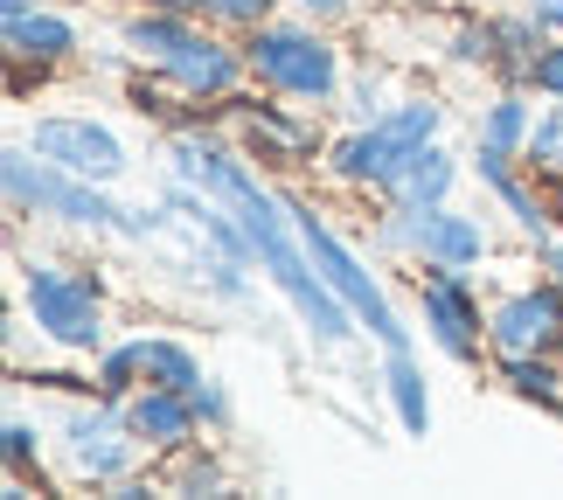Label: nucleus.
Returning a JSON list of instances; mask_svg holds the SVG:
<instances>
[{
    "label": "nucleus",
    "instance_id": "nucleus-1",
    "mask_svg": "<svg viewBox=\"0 0 563 500\" xmlns=\"http://www.w3.org/2000/svg\"><path fill=\"white\" fill-rule=\"evenodd\" d=\"M161 146H167L161 167L175 174V181L216 195V202H223L236 223H244L251 257H257V278H265V286L292 307L307 347H320V355H341V347H355V341H362L355 313L341 307L334 286L320 278L307 236H299V223H292V209H286V195H278L272 174L257 167L230 133H167Z\"/></svg>",
    "mask_w": 563,
    "mask_h": 500
},
{
    "label": "nucleus",
    "instance_id": "nucleus-2",
    "mask_svg": "<svg viewBox=\"0 0 563 500\" xmlns=\"http://www.w3.org/2000/svg\"><path fill=\"white\" fill-rule=\"evenodd\" d=\"M14 257V320L35 327V341L63 362H91L112 341V286L91 257H56V251H21L8 236Z\"/></svg>",
    "mask_w": 563,
    "mask_h": 500
},
{
    "label": "nucleus",
    "instance_id": "nucleus-3",
    "mask_svg": "<svg viewBox=\"0 0 563 500\" xmlns=\"http://www.w3.org/2000/svg\"><path fill=\"white\" fill-rule=\"evenodd\" d=\"M278 195H286L292 223H299V236H307V251H313L320 278H328L334 299L355 313L362 341H376L383 355H389V347H418V327H410V320L397 313V292H389V278L376 271V257L362 251V236H355V230H341L320 202H307V188H299V181H278Z\"/></svg>",
    "mask_w": 563,
    "mask_h": 500
},
{
    "label": "nucleus",
    "instance_id": "nucleus-4",
    "mask_svg": "<svg viewBox=\"0 0 563 500\" xmlns=\"http://www.w3.org/2000/svg\"><path fill=\"white\" fill-rule=\"evenodd\" d=\"M244 63H251L257 91L292 98V104H307V112H334L341 84L355 70V49L341 42V29H328V21L278 8L272 21H257L244 35Z\"/></svg>",
    "mask_w": 563,
    "mask_h": 500
},
{
    "label": "nucleus",
    "instance_id": "nucleus-5",
    "mask_svg": "<svg viewBox=\"0 0 563 500\" xmlns=\"http://www.w3.org/2000/svg\"><path fill=\"white\" fill-rule=\"evenodd\" d=\"M362 251L376 265H460V271H481L501 236H494V215L487 209H460V202H439V209H397V202H369L362 215Z\"/></svg>",
    "mask_w": 563,
    "mask_h": 500
},
{
    "label": "nucleus",
    "instance_id": "nucleus-6",
    "mask_svg": "<svg viewBox=\"0 0 563 500\" xmlns=\"http://www.w3.org/2000/svg\"><path fill=\"white\" fill-rule=\"evenodd\" d=\"M0 195H8L14 223H49V230H70V236H112L119 209H125L104 181H84V174L42 160L21 133L0 154Z\"/></svg>",
    "mask_w": 563,
    "mask_h": 500
},
{
    "label": "nucleus",
    "instance_id": "nucleus-7",
    "mask_svg": "<svg viewBox=\"0 0 563 500\" xmlns=\"http://www.w3.org/2000/svg\"><path fill=\"white\" fill-rule=\"evenodd\" d=\"M49 452H56V480L63 487H119L125 473H140L146 466V452L140 438L125 431V410L119 403H104V397H63L49 410Z\"/></svg>",
    "mask_w": 563,
    "mask_h": 500
},
{
    "label": "nucleus",
    "instance_id": "nucleus-8",
    "mask_svg": "<svg viewBox=\"0 0 563 500\" xmlns=\"http://www.w3.org/2000/svg\"><path fill=\"white\" fill-rule=\"evenodd\" d=\"M410 313L424 327V347L445 355L452 368H487V286L460 265H410Z\"/></svg>",
    "mask_w": 563,
    "mask_h": 500
},
{
    "label": "nucleus",
    "instance_id": "nucleus-9",
    "mask_svg": "<svg viewBox=\"0 0 563 500\" xmlns=\"http://www.w3.org/2000/svg\"><path fill=\"white\" fill-rule=\"evenodd\" d=\"M320 119L328 112H307V104H292V98H272V91H257V84H244V91L230 98V140L244 146L272 181H299L307 167H320V154H328V140H334Z\"/></svg>",
    "mask_w": 563,
    "mask_h": 500
},
{
    "label": "nucleus",
    "instance_id": "nucleus-10",
    "mask_svg": "<svg viewBox=\"0 0 563 500\" xmlns=\"http://www.w3.org/2000/svg\"><path fill=\"white\" fill-rule=\"evenodd\" d=\"M21 140H29L42 160L70 167V174H84V181H104V188H119L125 174L140 167L133 140H125L104 112H84V104H49V112H35L29 125H21Z\"/></svg>",
    "mask_w": 563,
    "mask_h": 500
},
{
    "label": "nucleus",
    "instance_id": "nucleus-11",
    "mask_svg": "<svg viewBox=\"0 0 563 500\" xmlns=\"http://www.w3.org/2000/svg\"><path fill=\"white\" fill-rule=\"evenodd\" d=\"M487 341L494 355H563V286L550 271L487 286Z\"/></svg>",
    "mask_w": 563,
    "mask_h": 500
},
{
    "label": "nucleus",
    "instance_id": "nucleus-12",
    "mask_svg": "<svg viewBox=\"0 0 563 500\" xmlns=\"http://www.w3.org/2000/svg\"><path fill=\"white\" fill-rule=\"evenodd\" d=\"M404 160H410V146L376 119V125H341V133L328 140V154H320L313 174H320V181H328L334 195H355V202H383Z\"/></svg>",
    "mask_w": 563,
    "mask_h": 500
},
{
    "label": "nucleus",
    "instance_id": "nucleus-13",
    "mask_svg": "<svg viewBox=\"0 0 563 500\" xmlns=\"http://www.w3.org/2000/svg\"><path fill=\"white\" fill-rule=\"evenodd\" d=\"M125 410V431L140 438L146 459H167V452H181L202 438V410H195L188 389H161V382H140L133 397L119 403Z\"/></svg>",
    "mask_w": 563,
    "mask_h": 500
},
{
    "label": "nucleus",
    "instance_id": "nucleus-14",
    "mask_svg": "<svg viewBox=\"0 0 563 500\" xmlns=\"http://www.w3.org/2000/svg\"><path fill=\"white\" fill-rule=\"evenodd\" d=\"M466 181H473V160L452 140H431V146H418V154L397 167V181H389L383 202H397V209H439V202H460Z\"/></svg>",
    "mask_w": 563,
    "mask_h": 500
},
{
    "label": "nucleus",
    "instance_id": "nucleus-15",
    "mask_svg": "<svg viewBox=\"0 0 563 500\" xmlns=\"http://www.w3.org/2000/svg\"><path fill=\"white\" fill-rule=\"evenodd\" d=\"M543 98L529 84H487V98L466 112V146H494V154H522L529 160V133Z\"/></svg>",
    "mask_w": 563,
    "mask_h": 500
},
{
    "label": "nucleus",
    "instance_id": "nucleus-16",
    "mask_svg": "<svg viewBox=\"0 0 563 500\" xmlns=\"http://www.w3.org/2000/svg\"><path fill=\"white\" fill-rule=\"evenodd\" d=\"M0 42L21 49V56L56 63V70H77V63H84V21H77V8H63V0H35V14L8 21Z\"/></svg>",
    "mask_w": 563,
    "mask_h": 500
},
{
    "label": "nucleus",
    "instance_id": "nucleus-17",
    "mask_svg": "<svg viewBox=\"0 0 563 500\" xmlns=\"http://www.w3.org/2000/svg\"><path fill=\"white\" fill-rule=\"evenodd\" d=\"M494 63H501V35H494V14L460 8L452 29L439 35V70L452 84H494Z\"/></svg>",
    "mask_w": 563,
    "mask_h": 500
},
{
    "label": "nucleus",
    "instance_id": "nucleus-18",
    "mask_svg": "<svg viewBox=\"0 0 563 500\" xmlns=\"http://www.w3.org/2000/svg\"><path fill=\"white\" fill-rule=\"evenodd\" d=\"M383 403H389V418H397L404 438H431L439 403H431V376H424L418 347H389L383 355Z\"/></svg>",
    "mask_w": 563,
    "mask_h": 500
},
{
    "label": "nucleus",
    "instance_id": "nucleus-19",
    "mask_svg": "<svg viewBox=\"0 0 563 500\" xmlns=\"http://www.w3.org/2000/svg\"><path fill=\"white\" fill-rule=\"evenodd\" d=\"M161 473V487L167 493H195V500H216V493H230L236 487V466H230V452L216 445V431H202L195 445L181 452H167V459H154Z\"/></svg>",
    "mask_w": 563,
    "mask_h": 500
},
{
    "label": "nucleus",
    "instance_id": "nucleus-20",
    "mask_svg": "<svg viewBox=\"0 0 563 500\" xmlns=\"http://www.w3.org/2000/svg\"><path fill=\"white\" fill-rule=\"evenodd\" d=\"M487 376L501 397L543 410V418H563V355H494Z\"/></svg>",
    "mask_w": 563,
    "mask_h": 500
},
{
    "label": "nucleus",
    "instance_id": "nucleus-21",
    "mask_svg": "<svg viewBox=\"0 0 563 500\" xmlns=\"http://www.w3.org/2000/svg\"><path fill=\"white\" fill-rule=\"evenodd\" d=\"M383 125L397 133L410 154L418 146H431V140H452V98L439 91V84H424V77H410L397 98H389V112H383Z\"/></svg>",
    "mask_w": 563,
    "mask_h": 500
},
{
    "label": "nucleus",
    "instance_id": "nucleus-22",
    "mask_svg": "<svg viewBox=\"0 0 563 500\" xmlns=\"http://www.w3.org/2000/svg\"><path fill=\"white\" fill-rule=\"evenodd\" d=\"M397 91H404V70L362 49V56H355V70H349V84H341L334 119H341V125H376V119L389 112V98H397Z\"/></svg>",
    "mask_w": 563,
    "mask_h": 500
},
{
    "label": "nucleus",
    "instance_id": "nucleus-23",
    "mask_svg": "<svg viewBox=\"0 0 563 500\" xmlns=\"http://www.w3.org/2000/svg\"><path fill=\"white\" fill-rule=\"evenodd\" d=\"M494 35H501V63H494V84H529V63H536V49L550 42V29L522 8V0H515V8H494Z\"/></svg>",
    "mask_w": 563,
    "mask_h": 500
},
{
    "label": "nucleus",
    "instance_id": "nucleus-24",
    "mask_svg": "<svg viewBox=\"0 0 563 500\" xmlns=\"http://www.w3.org/2000/svg\"><path fill=\"white\" fill-rule=\"evenodd\" d=\"M140 355H146V382H161V389H195V382L209 376V368H202V347H195L188 334H175V327L140 334Z\"/></svg>",
    "mask_w": 563,
    "mask_h": 500
},
{
    "label": "nucleus",
    "instance_id": "nucleus-25",
    "mask_svg": "<svg viewBox=\"0 0 563 500\" xmlns=\"http://www.w3.org/2000/svg\"><path fill=\"white\" fill-rule=\"evenodd\" d=\"M146 382V355H140V334H112L91 355V397H104V403H125L133 389Z\"/></svg>",
    "mask_w": 563,
    "mask_h": 500
},
{
    "label": "nucleus",
    "instance_id": "nucleus-26",
    "mask_svg": "<svg viewBox=\"0 0 563 500\" xmlns=\"http://www.w3.org/2000/svg\"><path fill=\"white\" fill-rule=\"evenodd\" d=\"M0 63H8V104H35V98H49V84L63 77L56 63L21 56V49H0Z\"/></svg>",
    "mask_w": 563,
    "mask_h": 500
},
{
    "label": "nucleus",
    "instance_id": "nucleus-27",
    "mask_svg": "<svg viewBox=\"0 0 563 500\" xmlns=\"http://www.w3.org/2000/svg\"><path fill=\"white\" fill-rule=\"evenodd\" d=\"M188 397H195V410H202V431H216V438H230V431H236V397H230V382L216 376V368L188 389Z\"/></svg>",
    "mask_w": 563,
    "mask_h": 500
},
{
    "label": "nucleus",
    "instance_id": "nucleus-28",
    "mask_svg": "<svg viewBox=\"0 0 563 500\" xmlns=\"http://www.w3.org/2000/svg\"><path fill=\"white\" fill-rule=\"evenodd\" d=\"M286 0H209V21L216 29H230V35H251L257 21H272Z\"/></svg>",
    "mask_w": 563,
    "mask_h": 500
},
{
    "label": "nucleus",
    "instance_id": "nucleus-29",
    "mask_svg": "<svg viewBox=\"0 0 563 500\" xmlns=\"http://www.w3.org/2000/svg\"><path fill=\"white\" fill-rule=\"evenodd\" d=\"M529 91L543 98V104H563V35H550L543 49H536V63H529Z\"/></svg>",
    "mask_w": 563,
    "mask_h": 500
},
{
    "label": "nucleus",
    "instance_id": "nucleus-30",
    "mask_svg": "<svg viewBox=\"0 0 563 500\" xmlns=\"http://www.w3.org/2000/svg\"><path fill=\"white\" fill-rule=\"evenodd\" d=\"M529 167H563V104H543V112H536Z\"/></svg>",
    "mask_w": 563,
    "mask_h": 500
},
{
    "label": "nucleus",
    "instance_id": "nucleus-31",
    "mask_svg": "<svg viewBox=\"0 0 563 500\" xmlns=\"http://www.w3.org/2000/svg\"><path fill=\"white\" fill-rule=\"evenodd\" d=\"M292 14H313V21H328V29H355L362 14L376 8V0H286Z\"/></svg>",
    "mask_w": 563,
    "mask_h": 500
},
{
    "label": "nucleus",
    "instance_id": "nucleus-32",
    "mask_svg": "<svg viewBox=\"0 0 563 500\" xmlns=\"http://www.w3.org/2000/svg\"><path fill=\"white\" fill-rule=\"evenodd\" d=\"M529 257H536V271H550V278H556V286H563V230L550 236V244H536Z\"/></svg>",
    "mask_w": 563,
    "mask_h": 500
},
{
    "label": "nucleus",
    "instance_id": "nucleus-33",
    "mask_svg": "<svg viewBox=\"0 0 563 500\" xmlns=\"http://www.w3.org/2000/svg\"><path fill=\"white\" fill-rule=\"evenodd\" d=\"M522 8H529L536 21H543L550 35H563V0H522Z\"/></svg>",
    "mask_w": 563,
    "mask_h": 500
},
{
    "label": "nucleus",
    "instance_id": "nucleus-34",
    "mask_svg": "<svg viewBox=\"0 0 563 500\" xmlns=\"http://www.w3.org/2000/svg\"><path fill=\"white\" fill-rule=\"evenodd\" d=\"M146 8H167V14H188V21H209V0H146Z\"/></svg>",
    "mask_w": 563,
    "mask_h": 500
},
{
    "label": "nucleus",
    "instance_id": "nucleus-35",
    "mask_svg": "<svg viewBox=\"0 0 563 500\" xmlns=\"http://www.w3.org/2000/svg\"><path fill=\"white\" fill-rule=\"evenodd\" d=\"M104 8H125V0H104Z\"/></svg>",
    "mask_w": 563,
    "mask_h": 500
}]
</instances>
